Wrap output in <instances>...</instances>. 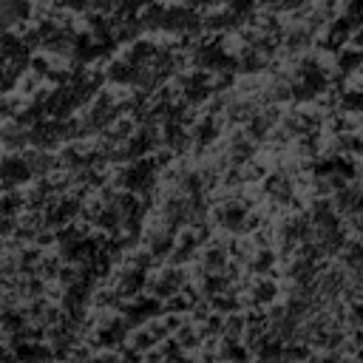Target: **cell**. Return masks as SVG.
<instances>
[{
  "label": "cell",
  "instance_id": "cell-1",
  "mask_svg": "<svg viewBox=\"0 0 363 363\" xmlns=\"http://www.w3.org/2000/svg\"><path fill=\"white\" fill-rule=\"evenodd\" d=\"M187 286V275H184V267H170V264H159L147 272V284L145 289L159 298V301H167L170 295L182 292Z\"/></svg>",
  "mask_w": 363,
  "mask_h": 363
}]
</instances>
